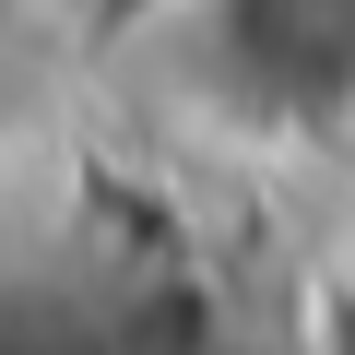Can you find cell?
Segmentation results:
<instances>
[{
    "label": "cell",
    "mask_w": 355,
    "mask_h": 355,
    "mask_svg": "<svg viewBox=\"0 0 355 355\" xmlns=\"http://www.w3.org/2000/svg\"><path fill=\"white\" fill-rule=\"evenodd\" d=\"M166 119L225 166H355V0H130Z\"/></svg>",
    "instance_id": "obj_1"
}]
</instances>
